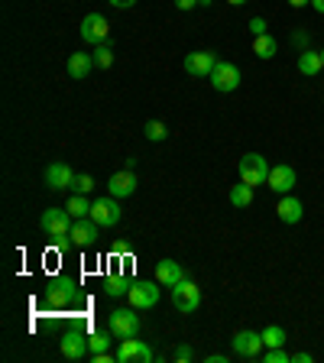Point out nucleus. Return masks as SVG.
Returning <instances> with one entry per match:
<instances>
[{"mask_svg":"<svg viewBox=\"0 0 324 363\" xmlns=\"http://www.w3.org/2000/svg\"><path fill=\"white\" fill-rule=\"evenodd\" d=\"M42 299H46L49 309H69V305H75L78 301V282L71 276H55L46 282V292H42Z\"/></svg>","mask_w":324,"mask_h":363,"instance_id":"nucleus-1","label":"nucleus"},{"mask_svg":"<svg viewBox=\"0 0 324 363\" xmlns=\"http://www.w3.org/2000/svg\"><path fill=\"white\" fill-rule=\"evenodd\" d=\"M71 224H75V217H71L65 208H46V211H42V217H39V227H42V234H46V237H52V240L69 237Z\"/></svg>","mask_w":324,"mask_h":363,"instance_id":"nucleus-2","label":"nucleus"},{"mask_svg":"<svg viewBox=\"0 0 324 363\" xmlns=\"http://www.w3.org/2000/svg\"><path fill=\"white\" fill-rule=\"evenodd\" d=\"M98 227H117L120 217H124V208H120V198L108 195V198H98L91 201V214H88Z\"/></svg>","mask_w":324,"mask_h":363,"instance_id":"nucleus-3","label":"nucleus"},{"mask_svg":"<svg viewBox=\"0 0 324 363\" xmlns=\"http://www.w3.org/2000/svg\"><path fill=\"white\" fill-rule=\"evenodd\" d=\"M172 305H175V311H182V315H192V311H198V305H201V286H198V282H192V279H182V282H175V286H172Z\"/></svg>","mask_w":324,"mask_h":363,"instance_id":"nucleus-4","label":"nucleus"},{"mask_svg":"<svg viewBox=\"0 0 324 363\" xmlns=\"http://www.w3.org/2000/svg\"><path fill=\"white\" fill-rule=\"evenodd\" d=\"M108 328H110V334L114 338H137L139 334V315H137V309H114L108 315Z\"/></svg>","mask_w":324,"mask_h":363,"instance_id":"nucleus-5","label":"nucleus"},{"mask_svg":"<svg viewBox=\"0 0 324 363\" xmlns=\"http://www.w3.org/2000/svg\"><path fill=\"white\" fill-rule=\"evenodd\" d=\"M240 182H247V185H266V178H270V166H266V159H262L260 153H247L240 156Z\"/></svg>","mask_w":324,"mask_h":363,"instance_id":"nucleus-6","label":"nucleus"},{"mask_svg":"<svg viewBox=\"0 0 324 363\" xmlns=\"http://www.w3.org/2000/svg\"><path fill=\"white\" fill-rule=\"evenodd\" d=\"M127 301H130L137 311H146L159 301V282H149V279H133L130 292H127Z\"/></svg>","mask_w":324,"mask_h":363,"instance_id":"nucleus-7","label":"nucleus"},{"mask_svg":"<svg viewBox=\"0 0 324 363\" xmlns=\"http://www.w3.org/2000/svg\"><path fill=\"white\" fill-rule=\"evenodd\" d=\"M114 357H117V363H153L156 360L153 347H149V344H143L139 338H124Z\"/></svg>","mask_w":324,"mask_h":363,"instance_id":"nucleus-8","label":"nucleus"},{"mask_svg":"<svg viewBox=\"0 0 324 363\" xmlns=\"http://www.w3.org/2000/svg\"><path fill=\"white\" fill-rule=\"evenodd\" d=\"M59 350H62V357H69V360H81V357L91 350V344H88V334L78 331V328H69V331H62V338H59Z\"/></svg>","mask_w":324,"mask_h":363,"instance_id":"nucleus-9","label":"nucleus"},{"mask_svg":"<svg viewBox=\"0 0 324 363\" xmlns=\"http://www.w3.org/2000/svg\"><path fill=\"white\" fill-rule=\"evenodd\" d=\"M108 16L104 13H88L85 20H81V39H85L88 46H100V42H108Z\"/></svg>","mask_w":324,"mask_h":363,"instance_id":"nucleus-10","label":"nucleus"},{"mask_svg":"<svg viewBox=\"0 0 324 363\" xmlns=\"http://www.w3.org/2000/svg\"><path fill=\"white\" fill-rule=\"evenodd\" d=\"M231 347L237 357H247V360H253V357H260V350L266 347L262 344V331H237L231 338Z\"/></svg>","mask_w":324,"mask_h":363,"instance_id":"nucleus-11","label":"nucleus"},{"mask_svg":"<svg viewBox=\"0 0 324 363\" xmlns=\"http://www.w3.org/2000/svg\"><path fill=\"white\" fill-rule=\"evenodd\" d=\"M211 85H214V91H221V94L237 91L240 88V69L233 62H217L214 71H211Z\"/></svg>","mask_w":324,"mask_h":363,"instance_id":"nucleus-12","label":"nucleus"},{"mask_svg":"<svg viewBox=\"0 0 324 363\" xmlns=\"http://www.w3.org/2000/svg\"><path fill=\"white\" fill-rule=\"evenodd\" d=\"M221 62L214 52H208V49H201V52H188L185 55V71L192 78H211V71H214V65Z\"/></svg>","mask_w":324,"mask_h":363,"instance_id":"nucleus-13","label":"nucleus"},{"mask_svg":"<svg viewBox=\"0 0 324 363\" xmlns=\"http://www.w3.org/2000/svg\"><path fill=\"white\" fill-rule=\"evenodd\" d=\"M71 243L75 247H81V250H88V247H94L98 243V224H94L91 217H75V224H71Z\"/></svg>","mask_w":324,"mask_h":363,"instance_id":"nucleus-14","label":"nucleus"},{"mask_svg":"<svg viewBox=\"0 0 324 363\" xmlns=\"http://www.w3.org/2000/svg\"><path fill=\"white\" fill-rule=\"evenodd\" d=\"M266 185L272 188L276 195H292V188H295V169L292 166H272L270 169V178H266Z\"/></svg>","mask_w":324,"mask_h":363,"instance_id":"nucleus-15","label":"nucleus"},{"mask_svg":"<svg viewBox=\"0 0 324 363\" xmlns=\"http://www.w3.org/2000/svg\"><path fill=\"white\" fill-rule=\"evenodd\" d=\"M108 192L114 195V198H130V195L137 192V175H133V169L114 172V175L108 178Z\"/></svg>","mask_w":324,"mask_h":363,"instance_id":"nucleus-16","label":"nucleus"},{"mask_svg":"<svg viewBox=\"0 0 324 363\" xmlns=\"http://www.w3.org/2000/svg\"><path fill=\"white\" fill-rule=\"evenodd\" d=\"M276 214H279V221H282V224H299L301 214H305V204H301L295 195H282V198H279Z\"/></svg>","mask_w":324,"mask_h":363,"instance_id":"nucleus-17","label":"nucleus"},{"mask_svg":"<svg viewBox=\"0 0 324 363\" xmlns=\"http://www.w3.org/2000/svg\"><path fill=\"white\" fill-rule=\"evenodd\" d=\"M182 279H185V270H182L175 260H159V263H156V282H159V286L172 289L175 282H182Z\"/></svg>","mask_w":324,"mask_h":363,"instance_id":"nucleus-18","label":"nucleus"},{"mask_svg":"<svg viewBox=\"0 0 324 363\" xmlns=\"http://www.w3.org/2000/svg\"><path fill=\"white\" fill-rule=\"evenodd\" d=\"M71 182H75V172H71L65 163L46 166V185L52 188V192H59V188H69Z\"/></svg>","mask_w":324,"mask_h":363,"instance_id":"nucleus-19","label":"nucleus"},{"mask_svg":"<svg viewBox=\"0 0 324 363\" xmlns=\"http://www.w3.org/2000/svg\"><path fill=\"white\" fill-rule=\"evenodd\" d=\"M133 286V279L127 276V272H108L104 276V292L110 295V299H120V295H127Z\"/></svg>","mask_w":324,"mask_h":363,"instance_id":"nucleus-20","label":"nucleus"},{"mask_svg":"<svg viewBox=\"0 0 324 363\" xmlns=\"http://www.w3.org/2000/svg\"><path fill=\"white\" fill-rule=\"evenodd\" d=\"M69 75L71 78H88L91 75V69H94V55H88V52H71L69 55Z\"/></svg>","mask_w":324,"mask_h":363,"instance_id":"nucleus-21","label":"nucleus"},{"mask_svg":"<svg viewBox=\"0 0 324 363\" xmlns=\"http://www.w3.org/2000/svg\"><path fill=\"white\" fill-rule=\"evenodd\" d=\"M324 69L321 62V52H315V49H305V52H299V71L301 75H318V71Z\"/></svg>","mask_w":324,"mask_h":363,"instance_id":"nucleus-22","label":"nucleus"},{"mask_svg":"<svg viewBox=\"0 0 324 363\" xmlns=\"http://www.w3.org/2000/svg\"><path fill=\"white\" fill-rule=\"evenodd\" d=\"M253 52H256V59H272V55L279 52L276 36H270V33H262V36H253Z\"/></svg>","mask_w":324,"mask_h":363,"instance_id":"nucleus-23","label":"nucleus"},{"mask_svg":"<svg viewBox=\"0 0 324 363\" xmlns=\"http://www.w3.org/2000/svg\"><path fill=\"white\" fill-rule=\"evenodd\" d=\"M231 204L233 208H250V204H253V185L237 182V185L231 188Z\"/></svg>","mask_w":324,"mask_h":363,"instance_id":"nucleus-24","label":"nucleus"},{"mask_svg":"<svg viewBox=\"0 0 324 363\" xmlns=\"http://www.w3.org/2000/svg\"><path fill=\"white\" fill-rule=\"evenodd\" d=\"M110 328H98V331L88 334V344H91V354H108L110 350Z\"/></svg>","mask_w":324,"mask_h":363,"instance_id":"nucleus-25","label":"nucleus"},{"mask_svg":"<svg viewBox=\"0 0 324 363\" xmlns=\"http://www.w3.org/2000/svg\"><path fill=\"white\" fill-rule=\"evenodd\" d=\"M65 211H69L71 217H88V214H91V201H88L85 195L71 192V198H69V204H65Z\"/></svg>","mask_w":324,"mask_h":363,"instance_id":"nucleus-26","label":"nucleus"},{"mask_svg":"<svg viewBox=\"0 0 324 363\" xmlns=\"http://www.w3.org/2000/svg\"><path fill=\"white\" fill-rule=\"evenodd\" d=\"M262 344H266V347H286V331H282V328L279 325H270L266 328V331H262Z\"/></svg>","mask_w":324,"mask_h":363,"instance_id":"nucleus-27","label":"nucleus"},{"mask_svg":"<svg viewBox=\"0 0 324 363\" xmlns=\"http://www.w3.org/2000/svg\"><path fill=\"white\" fill-rule=\"evenodd\" d=\"M94 65H98V69H110V65H114V49H110V42L94 46Z\"/></svg>","mask_w":324,"mask_h":363,"instance_id":"nucleus-28","label":"nucleus"},{"mask_svg":"<svg viewBox=\"0 0 324 363\" xmlns=\"http://www.w3.org/2000/svg\"><path fill=\"white\" fill-rule=\"evenodd\" d=\"M143 133H146V139H153V143H162V139L169 137V130H166V124H162V120H146Z\"/></svg>","mask_w":324,"mask_h":363,"instance_id":"nucleus-29","label":"nucleus"},{"mask_svg":"<svg viewBox=\"0 0 324 363\" xmlns=\"http://www.w3.org/2000/svg\"><path fill=\"white\" fill-rule=\"evenodd\" d=\"M91 188H94V178L85 175V172H81V175H75V182H71V192H78V195H88Z\"/></svg>","mask_w":324,"mask_h":363,"instance_id":"nucleus-30","label":"nucleus"},{"mask_svg":"<svg viewBox=\"0 0 324 363\" xmlns=\"http://www.w3.org/2000/svg\"><path fill=\"white\" fill-rule=\"evenodd\" d=\"M195 360V350L188 344H178L175 347V363H192Z\"/></svg>","mask_w":324,"mask_h":363,"instance_id":"nucleus-31","label":"nucleus"},{"mask_svg":"<svg viewBox=\"0 0 324 363\" xmlns=\"http://www.w3.org/2000/svg\"><path fill=\"white\" fill-rule=\"evenodd\" d=\"M266 363H292V357H289L282 347H272L270 354H266Z\"/></svg>","mask_w":324,"mask_h":363,"instance_id":"nucleus-32","label":"nucleus"},{"mask_svg":"<svg viewBox=\"0 0 324 363\" xmlns=\"http://www.w3.org/2000/svg\"><path fill=\"white\" fill-rule=\"evenodd\" d=\"M247 26H250V33H253V36H262V33H266V20H262V16H253Z\"/></svg>","mask_w":324,"mask_h":363,"instance_id":"nucleus-33","label":"nucleus"},{"mask_svg":"<svg viewBox=\"0 0 324 363\" xmlns=\"http://www.w3.org/2000/svg\"><path fill=\"white\" fill-rule=\"evenodd\" d=\"M198 4L201 7H211V0H175L178 10H192V7H198Z\"/></svg>","mask_w":324,"mask_h":363,"instance_id":"nucleus-34","label":"nucleus"},{"mask_svg":"<svg viewBox=\"0 0 324 363\" xmlns=\"http://www.w3.org/2000/svg\"><path fill=\"white\" fill-rule=\"evenodd\" d=\"M114 253H117V256H130V247H127V240H114Z\"/></svg>","mask_w":324,"mask_h":363,"instance_id":"nucleus-35","label":"nucleus"},{"mask_svg":"<svg viewBox=\"0 0 324 363\" xmlns=\"http://www.w3.org/2000/svg\"><path fill=\"white\" fill-rule=\"evenodd\" d=\"M108 4H110V7H117V10H130L137 0H108Z\"/></svg>","mask_w":324,"mask_h":363,"instance_id":"nucleus-36","label":"nucleus"},{"mask_svg":"<svg viewBox=\"0 0 324 363\" xmlns=\"http://www.w3.org/2000/svg\"><path fill=\"white\" fill-rule=\"evenodd\" d=\"M204 363H227V357L224 354H211V357H204Z\"/></svg>","mask_w":324,"mask_h":363,"instance_id":"nucleus-37","label":"nucleus"},{"mask_svg":"<svg viewBox=\"0 0 324 363\" xmlns=\"http://www.w3.org/2000/svg\"><path fill=\"white\" fill-rule=\"evenodd\" d=\"M311 360H315L311 354H295V357H292V363H311Z\"/></svg>","mask_w":324,"mask_h":363,"instance_id":"nucleus-38","label":"nucleus"},{"mask_svg":"<svg viewBox=\"0 0 324 363\" xmlns=\"http://www.w3.org/2000/svg\"><path fill=\"white\" fill-rule=\"evenodd\" d=\"M311 7H315L318 13H324V0H311Z\"/></svg>","mask_w":324,"mask_h":363,"instance_id":"nucleus-39","label":"nucleus"},{"mask_svg":"<svg viewBox=\"0 0 324 363\" xmlns=\"http://www.w3.org/2000/svg\"><path fill=\"white\" fill-rule=\"evenodd\" d=\"M289 4H292V7H299V10H301V7H305V4H311V0H289Z\"/></svg>","mask_w":324,"mask_h":363,"instance_id":"nucleus-40","label":"nucleus"},{"mask_svg":"<svg viewBox=\"0 0 324 363\" xmlns=\"http://www.w3.org/2000/svg\"><path fill=\"white\" fill-rule=\"evenodd\" d=\"M227 4H233V7H243V4H247V0H227Z\"/></svg>","mask_w":324,"mask_h":363,"instance_id":"nucleus-41","label":"nucleus"},{"mask_svg":"<svg viewBox=\"0 0 324 363\" xmlns=\"http://www.w3.org/2000/svg\"><path fill=\"white\" fill-rule=\"evenodd\" d=\"M321 62H324V49H321Z\"/></svg>","mask_w":324,"mask_h":363,"instance_id":"nucleus-42","label":"nucleus"}]
</instances>
